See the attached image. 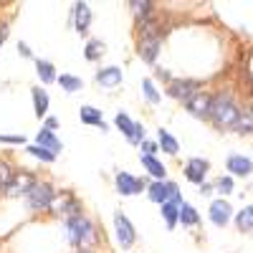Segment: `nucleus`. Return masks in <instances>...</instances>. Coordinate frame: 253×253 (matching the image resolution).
Returning <instances> with one entry per match:
<instances>
[{
	"label": "nucleus",
	"instance_id": "f257e3e1",
	"mask_svg": "<svg viewBox=\"0 0 253 253\" xmlns=\"http://www.w3.org/2000/svg\"><path fill=\"white\" fill-rule=\"evenodd\" d=\"M63 230H66V238H69V243H71L76 251H94V248L99 246V241H101L96 223H94L86 213L63 220Z\"/></svg>",
	"mask_w": 253,
	"mask_h": 253
},
{
	"label": "nucleus",
	"instance_id": "412c9836",
	"mask_svg": "<svg viewBox=\"0 0 253 253\" xmlns=\"http://www.w3.org/2000/svg\"><path fill=\"white\" fill-rule=\"evenodd\" d=\"M36 76L41 79V84H43V86H48V84H56V81H58L56 66H53L51 61H46V58H36Z\"/></svg>",
	"mask_w": 253,
	"mask_h": 253
},
{
	"label": "nucleus",
	"instance_id": "2f4dec72",
	"mask_svg": "<svg viewBox=\"0 0 253 253\" xmlns=\"http://www.w3.org/2000/svg\"><path fill=\"white\" fill-rule=\"evenodd\" d=\"M26 152H28L31 157L41 160L43 165H51V162H56V157H58V155H53V152L43 150V147H38V144H28V147H26Z\"/></svg>",
	"mask_w": 253,
	"mask_h": 253
},
{
	"label": "nucleus",
	"instance_id": "423d86ee",
	"mask_svg": "<svg viewBox=\"0 0 253 253\" xmlns=\"http://www.w3.org/2000/svg\"><path fill=\"white\" fill-rule=\"evenodd\" d=\"M200 91H205V89H203V81H198V79H172L167 84V94L177 101H182V104Z\"/></svg>",
	"mask_w": 253,
	"mask_h": 253
},
{
	"label": "nucleus",
	"instance_id": "c85d7f7f",
	"mask_svg": "<svg viewBox=\"0 0 253 253\" xmlns=\"http://www.w3.org/2000/svg\"><path fill=\"white\" fill-rule=\"evenodd\" d=\"M56 84L61 86V91H66V94H76V91L84 89V81L79 76H74V74H58Z\"/></svg>",
	"mask_w": 253,
	"mask_h": 253
},
{
	"label": "nucleus",
	"instance_id": "473e14b6",
	"mask_svg": "<svg viewBox=\"0 0 253 253\" xmlns=\"http://www.w3.org/2000/svg\"><path fill=\"white\" fill-rule=\"evenodd\" d=\"M215 193H220L223 198L233 193V177H230V175H220L215 180Z\"/></svg>",
	"mask_w": 253,
	"mask_h": 253
},
{
	"label": "nucleus",
	"instance_id": "e433bc0d",
	"mask_svg": "<svg viewBox=\"0 0 253 253\" xmlns=\"http://www.w3.org/2000/svg\"><path fill=\"white\" fill-rule=\"evenodd\" d=\"M18 53L23 58H33V51H31V46L26 43V41H18Z\"/></svg>",
	"mask_w": 253,
	"mask_h": 253
},
{
	"label": "nucleus",
	"instance_id": "58836bf2",
	"mask_svg": "<svg viewBox=\"0 0 253 253\" xmlns=\"http://www.w3.org/2000/svg\"><path fill=\"white\" fill-rule=\"evenodd\" d=\"M215 190V182H203L200 185V195H210Z\"/></svg>",
	"mask_w": 253,
	"mask_h": 253
},
{
	"label": "nucleus",
	"instance_id": "9b49d317",
	"mask_svg": "<svg viewBox=\"0 0 253 253\" xmlns=\"http://www.w3.org/2000/svg\"><path fill=\"white\" fill-rule=\"evenodd\" d=\"M185 180L187 182H193V185H203V182H208V172H210V162L205 160V157H190L187 162H185Z\"/></svg>",
	"mask_w": 253,
	"mask_h": 253
},
{
	"label": "nucleus",
	"instance_id": "1a4fd4ad",
	"mask_svg": "<svg viewBox=\"0 0 253 253\" xmlns=\"http://www.w3.org/2000/svg\"><path fill=\"white\" fill-rule=\"evenodd\" d=\"M114 187H117V193H119L122 198H132V195H142V193H144L147 182H144L142 177L132 175V172L122 170V172L114 175Z\"/></svg>",
	"mask_w": 253,
	"mask_h": 253
},
{
	"label": "nucleus",
	"instance_id": "cd10ccee",
	"mask_svg": "<svg viewBox=\"0 0 253 253\" xmlns=\"http://www.w3.org/2000/svg\"><path fill=\"white\" fill-rule=\"evenodd\" d=\"M142 96H144L147 104H152V107H157L162 101V91L157 89V84L152 79H142Z\"/></svg>",
	"mask_w": 253,
	"mask_h": 253
},
{
	"label": "nucleus",
	"instance_id": "f704fd0d",
	"mask_svg": "<svg viewBox=\"0 0 253 253\" xmlns=\"http://www.w3.org/2000/svg\"><path fill=\"white\" fill-rule=\"evenodd\" d=\"M0 144H26L23 134H0Z\"/></svg>",
	"mask_w": 253,
	"mask_h": 253
},
{
	"label": "nucleus",
	"instance_id": "aec40b11",
	"mask_svg": "<svg viewBox=\"0 0 253 253\" xmlns=\"http://www.w3.org/2000/svg\"><path fill=\"white\" fill-rule=\"evenodd\" d=\"M114 124H117V129L126 137V142L129 144H134V134H137V122L126 114V112H117V117H114ZM137 147V144H134Z\"/></svg>",
	"mask_w": 253,
	"mask_h": 253
},
{
	"label": "nucleus",
	"instance_id": "c9c22d12",
	"mask_svg": "<svg viewBox=\"0 0 253 253\" xmlns=\"http://www.w3.org/2000/svg\"><path fill=\"white\" fill-rule=\"evenodd\" d=\"M8 36H10V23L8 20H0V46L8 41Z\"/></svg>",
	"mask_w": 253,
	"mask_h": 253
},
{
	"label": "nucleus",
	"instance_id": "6e6552de",
	"mask_svg": "<svg viewBox=\"0 0 253 253\" xmlns=\"http://www.w3.org/2000/svg\"><path fill=\"white\" fill-rule=\"evenodd\" d=\"M114 238H117V243L124 251H129L137 243V228L132 225V220L126 218L122 210H119V213H114Z\"/></svg>",
	"mask_w": 253,
	"mask_h": 253
},
{
	"label": "nucleus",
	"instance_id": "ddd939ff",
	"mask_svg": "<svg viewBox=\"0 0 253 253\" xmlns=\"http://www.w3.org/2000/svg\"><path fill=\"white\" fill-rule=\"evenodd\" d=\"M185 109L193 114V117H198V119H210V109H213V94H210V91L195 94L193 99L185 101Z\"/></svg>",
	"mask_w": 253,
	"mask_h": 253
},
{
	"label": "nucleus",
	"instance_id": "f3484780",
	"mask_svg": "<svg viewBox=\"0 0 253 253\" xmlns=\"http://www.w3.org/2000/svg\"><path fill=\"white\" fill-rule=\"evenodd\" d=\"M33 144L43 147V150H48V152H53V155H61V152H63V142L58 139V134L51 132V129H46V126H41V132L36 134Z\"/></svg>",
	"mask_w": 253,
	"mask_h": 253
},
{
	"label": "nucleus",
	"instance_id": "6ab92c4d",
	"mask_svg": "<svg viewBox=\"0 0 253 253\" xmlns=\"http://www.w3.org/2000/svg\"><path fill=\"white\" fill-rule=\"evenodd\" d=\"M31 99H33V112L38 119H46L48 117V107H51V99H48V91L43 86H33L31 89Z\"/></svg>",
	"mask_w": 253,
	"mask_h": 253
},
{
	"label": "nucleus",
	"instance_id": "4c0bfd02",
	"mask_svg": "<svg viewBox=\"0 0 253 253\" xmlns=\"http://www.w3.org/2000/svg\"><path fill=\"white\" fill-rule=\"evenodd\" d=\"M43 126H46V129H51V132H56L58 129V119L56 117H46L43 119Z\"/></svg>",
	"mask_w": 253,
	"mask_h": 253
},
{
	"label": "nucleus",
	"instance_id": "2eb2a0df",
	"mask_svg": "<svg viewBox=\"0 0 253 253\" xmlns=\"http://www.w3.org/2000/svg\"><path fill=\"white\" fill-rule=\"evenodd\" d=\"M225 170L230 177H248L253 172V160L246 155H230L225 160Z\"/></svg>",
	"mask_w": 253,
	"mask_h": 253
},
{
	"label": "nucleus",
	"instance_id": "7c9ffc66",
	"mask_svg": "<svg viewBox=\"0 0 253 253\" xmlns=\"http://www.w3.org/2000/svg\"><path fill=\"white\" fill-rule=\"evenodd\" d=\"M15 167L8 162V160H0V193H5V187L10 185V180L15 177Z\"/></svg>",
	"mask_w": 253,
	"mask_h": 253
},
{
	"label": "nucleus",
	"instance_id": "5701e85b",
	"mask_svg": "<svg viewBox=\"0 0 253 253\" xmlns=\"http://www.w3.org/2000/svg\"><path fill=\"white\" fill-rule=\"evenodd\" d=\"M157 144H160V150L165 152V155H170V157H175L177 152H180V142L172 137V132H167V129H157Z\"/></svg>",
	"mask_w": 253,
	"mask_h": 253
},
{
	"label": "nucleus",
	"instance_id": "7ed1b4c3",
	"mask_svg": "<svg viewBox=\"0 0 253 253\" xmlns=\"http://www.w3.org/2000/svg\"><path fill=\"white\" fill-rule=\"evenodd\" d=\"M147 198H150L155 205H165V203H177L182 205V193H180V185L172 180H152L147 185Z\"/></svg>",
	"mask_w": 253,
	"mask_h": 253
},
{
	"label": "nucleus",
	"instance_id": "72a5a7b5",
	"mask_svg": "<svg viewBox=\"0 0 253 253\" xmlns=\"http://www.w3.org/2000/svg\"><path fill=\"white\" fill-rule=\"evenodd\" d=\"M157 152H160V144H157V142H152V139H144V142L139 144V155L157 157Z\"/></svg>",
	"mask_w": 253,
	"mask_h": 253
},
{
	"label": "nucleus",
	"instance_id": "393cba45",
	"mask_svg": "<svg viewBox=\"0 0 253 253\" xmlns=\"http://www.w3.org/2000/svg\"><path fill=\"white\" fill-rule=\"evenodd\" d=\"M160 215H162L165 225L172 230L175 225H180V205H177V203H165V205L160 208Z\"/></svg>",
	"mask_w": 253,
	"mask_h": 253
},
{
	"label": "nucleus",
	"instance_id": "dca6fc26",
	"mask_svg": "<svg viewBox=\"0 0 253 253\" xmlns=\"http://www.w3.org/2000/svg\"><path fill=\"white\" fill-rule=\"evenodd\" d=\"M96 84L99 86H104V89H117V86H122V81H124V74H122V69L119 66H104V69H99L96 71Z\"/></svg>",
	"mask_w": 253,
	"mask_h": 253
},
{
	"label": "nucleus",
	"instance_id": "b1692460",
	"mask_svg": "<svg viewBox=\"0 0 253 253\" xmlns=\"http://www.w3.org/2000/svg\"><path fill=\"white\" fill-rule=\"evenodd\" d=\"M104 53H107V46H104V41L101 38H89L86 41V46H84V58L86 61H99Z\"/></svg>",
	"mask_w": 253,
	"mask_h": 253
},
{
	"label": "nucleus",
	"instance_id": "0eeeda50",
	"mask_svg": "<svg viewBox=\"0 0 253 253\" xmlns=\"http://www.w3.org/2000/svg\"><path fill=\"white\" fill-rule=\"evenodd\" d=\"M160 51H162V33H144L139 36L137 41V56L144 61V63H152L160 58Z\"/></svg>",
	"mask_w": 253,
	"mask_h": 253
},
{
	"label": "nucleus",
	"instance_id": "39448f33",
	"mask_svg": "<svg viewBox=\"0 0 253 253\" xmlns=\"http://www.w3.org/2000/svg\"><path fill=\"white\" fill-rule=\"evenodd\" d=\"M58 190H53V185L48 180H36V185L28 190L26 195V205L33 213H43V210H51V203L56 198Z\"/></svg>",
	"mask_w": 253,
	"mask_h": 253
},
{
	"label": "nucleus",
	"instance_id": "f8f14e48",
	"mask_svg": "<svg viewBox=\"0 0 253 253\" xmlns=\"http://www.w3.org/2000/svg\"><path fill=\"white\" fill-rule=\"evenodd\" d=\"M208 215H210V223L218 225V228H225L230 220L236 218V213H233V205H230L225 198H218V200L210 203V208H208Z\"/></svg>",
	"mask_w": 253,
	"mask_h": 253
},
{
	"label": "nucleus",
	"instance_id": "bb28decb",
	"mask_svg": "<svg viewBox=\"0 0 253 253\" xmlns=\"http://www.w3.org/2000/svg\"><path fill=\"white\" fill-rule=\"evenodd\" d=\"M236 228L241 230V233H253V203L246 205L241 213H236Z\"/></svg>",
	"mask_w": 253,
	"mask_h": 253
},
{
	"label": "nucleus",
	"instance_id": "a878e982",
	"mask_svg": "<svg viewBox=\"0 0 253 253\" xmlns=\"http://www.w3.org/2000/svg\"><path fill=\"white\" fill-rule=\"evenodd\" d=\"M198 223H200V213L195 210V205L182 203L180 205V225L182 228H195Z\"/></svg>",
	"mask_w": 253,
	"mask_h": 253
},
{
	"label": "nucleus",
	"instance_id": "f03ea898",
	"mask_svg": "<svg viewBox=\"0 0 253 253\" xmlns=\"http://www.w3.org/2000/svg\"><path fill=\"white\" fill-rule=\"evenodd\" d=\"M241 119V107L230 91L213 94V109H210V122L215 129H236Z\"/></svg>",
	"mask_w": 253,
	"mask_h": 253
},
{
	"label": "nucleus",
	"instance_id": "9d476101",
	"mask_svg": "<svg viewBox=\"0 0 253 253\" xmlns=\"http://www.w3.org/2000/svg\"><path fill=\"white\" fill-rule=\"evenodd\" d=\"M36 175L31 172V170H18L15 172V177L10 180V185L5 187V198H10V200H15V198H26L28 195V190L36 185Z\"/></svg>",
	"mask_w": 253,
	"mask_h": 253
},
{
	"label": "nucleus",
	"instance_id": "20e7f679",
	"mask_svg": "<svg viewBox=\"0 0 253 253\" xmlns=\"http://www.w3.org/2000/svg\"><path fill=\"white\" fill-rule=\"evenodd\" d=\"M48 213L53 218H61V220H69V218H76V215H84V208H81V200L71 193V190H58L53 203H51V210Z\"/></svg>",
	"mask_w": 253,
	"mask_h": 253
},
{
	"label": "nucleus",
	"instance_id": "c756f323",
	"mask_svg": "<svg viewBox=\"0 0 253 253\" xmlns=\"http://www.w3.org/2000/svg\"><path fill=\"white\" fill-rule=\"evenodd\" d=\"M236 132L238 134H253V104L246 109H241V119L236 124Z\"/></svg>",
	"mask_w": 253,
	"mask_h": 253
},
{
	"label": "nucleus",
	"instance_id": "4468645a",
	"mask_svg": "<svg viewBox=\"0 0 253 253\" xmlns=\"http://www.w3.org/2000/svg\"><path fill=\"white\" fill-rule=\"evenodd\" d=\"M91 20H94V15H91L89 3H74V10H71V23H74V31H76L79 36H86V33H89Z\"/></svg>",
	"mask_w": 253,
	"mask_h": 253
},
{
	"label": "nucleus",
	"instance_id": "ea45409f",
	"mask_svg": "<svg viewBox=\"0 0 253 253\" xmlns=\"http://www.w3.org/2000/svg\"><path fill=\"white\" fill-rule=\"evenodd\" d=\"M76 253H96V251H76Z\"/></svg>",
	"mask_w": 253,
	"mask_h": 253
},
{
	"label": "nucleus",
	"instance_id": "a211bd4d",
	"mask_svg": "<svg viewBox=\"0 0 253 253\" xmlns=\"http://www.w3.org/2000/svg\"><path fill=\"white\" fill-rule=\"evenodd\" d=\"M79 119H81V124L96 126V129L107 132V122H104V117H101V109L91 107V104H84V107L79 109Z\"/></svg>",
	"mask_w": 253,
	"mask_h": 253
},
{
	"label": "nucleus",
	"instance_id": "4be33fe9",
	"mask_svg": "<svg viewBox=\"0 0 253 253\" xmlns=\"http://www.w3.org/2000/svg\"><path fill=\"white\" fill-rule=\"evenodd\" d=\"M139 162H142V167L147 170V175H150V177H155V180H165V177H167V167L162 165V160L139 155Z\"/></svg>",
	"mask_w": 253,
	"mask_h": 253
}]
</instances>
